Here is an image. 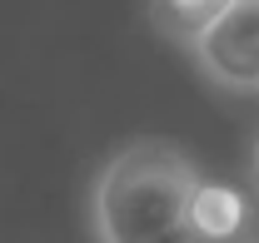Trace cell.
<instances>
[{
	"instance_id": "cell-2",
	"label": "cell",
	"mask_w": 259,
	"mask_h": 243,
	"mask_svg": "<svg viewBox=\"0 0 259 243\" xmlns=\"http://www.w3.org/2000/svg\"><path fill=\"white\" fill-rule=\"evenodd\" d=\"M199 65L234 90H259V0H239L204 35L190 40Z\"/></svg>"
},
{
	"instance_id": "cell-5",
	"label": "cell",
	"mask_w": 259,
	"mask_h": 243,
	"mask_svg": "<svg viewBox=\"0 0 259 243\" xmlns=\"http://www.w3.org/2000/svg\"><path fill=\"white\" fill-rule=\"evenodd\" d=\"M160 243H194V233H190V228H180V233H169V238H160Z\"/></svg>"
},
{
	"instance_id": "cell-4",
	"label": "cell",
	"mask_w": 259,
	"mask_h": 243,
	"mask_svg": "<svg viewBox=\"0 0 259 243\" xmlns=\"http://www.w3.org/2000/svg\"><path fill=\"white\" fill-rule=\"evenodd\" d=\"M239 0H155V10H160L164 25H175V30H185L194 40V35H204L220 15H229Z\"/></svg>"
},
{
	"instance_id": "cell-1",
	"label": "cell",
	"mask_w": 259,
	"mask_h": 243,
	"mask_svg": "<svg viewBox=\"0 0 259 243\" xmlns=\"http://www.w3.org/2000/svg\"><path fill=\"white\" fill-rule=\"evenodd\" d=\"M199 174L175 144H135L100 179L95 218L105 243H160L185 228Z\"/></svg>"
},
{
	"instance_id": "cell-3",
	"label": "cell",
	"mask_w": 259,
	"mask_h": 243,
	"mask_svg": "<svg viewBox=\"0 0 259 243\" xmlns=\"http://www.w3.org/2000/svg\"><path fill=\"white\" fill-rule=\"evenodd\" d=\"M249 223V199L229 184H214V179H199L190 199V218L185 228L194 233V243H234Z\"/></svg>"
}]
</instances>
